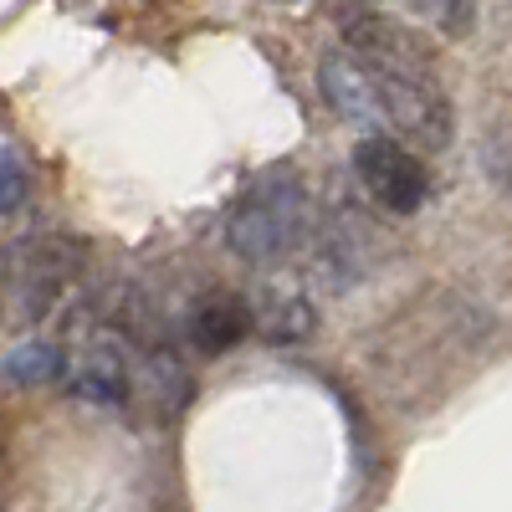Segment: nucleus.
<instances>
[{"label": "nucleus", "instance_id": "nucleus-1", "mask_svg": "<svg viewBox=\"0 0 512 512\" xmlns=\"http://www.w3.org/2000/svg\"><path fill=\"white\" fill-rule=\"evenodd\" d=\"M308 226H313V200L303 175L297 169H267L226 210V246L251 267H277L308 241Z\"/></svg>", "mask_w": 512, "mask_h": 512}, {"label": "nucleus", "instance_id": "nucleus-7", "mask_svg": "<svg viewBox=\"0 0 512 512\" xmlns=\"http://www.w3.org/2000/svg\"><path fill=\"white\" fill-rule=\"evenodd\" d=\"M21 200H26V169H21V159H16V154L0 149V216L21 210Z\"/></svg>", "mask_w": 512, "mask_h": 512}, {"label": "nucleus", "instance_id": "nucleus-9", "mask_svg": "<svg viewBox=\"0 0 512 512\" xmlns=\"http://www.w3.org/2000/svg\"><path fill=\"white\" fill-rule=\"evenodd\" d=\"M400 6H410V11H425V16H436V11H441V0H400Z\"/></svg>", "mask_w": 512, "mask_h": 512}, {"label": "nucleus", "instance_id": "nucleus-6", "mask_svg": "<svg viewBox=\"0 0 512 512\" xmlns=\"http://www.w3.org/2000/svg\"><path fill=\"white\" fill-rule=\"evenodd\" d=\"M6 374H11L16 384H47V379L62 374V349L31 338V344H21V349L6 359Z\"/></svg>", "mask_w": 512, "mask_h": 512}, {"label": "nucleus", "instance_id": "nucleus-2", "mask_svg": "<svg viewBox=\"0 0 512 512\" xmlns=\"http://www.w3.org/2000/svg\"><path fill=\"white\" fill-rule=\"evenodd\" d=\"M354 175L384 216H415L431 200V175H425L420 154L395 134H364L354 144Z\"/></svg>", "mask_w": 512, "mask_h": 512}, {"label": "nucleus", "instance_id": "nucleus-8", "mask_svg": "<svg viewBox=\"0 0 512 512\" xmlns=\"http://www.w3.org/2000/svg\"><path fill=\"white\" fill-rule=\"evenodd\" d=\"M472 16H477V0H441V11H436L446 36H466L472 31Z\"/></svg>", "mask_w": 512, "mask_h": 512}, {"label": "nucleus", "instance_id": "nucleus-5", "mask_svg": "<svg viewBox=\"0 0 512 512\" xmlns=\"http://www.w3.org/2000/svg\"><path fill=\"white\" fill-rule=\"evenodd\" d=\"M185 333L195 338L200 354H226L241 338H251V318H246V297L236 292H200L190 313H185Z\"/></svg>", "mask_w": 512, "mask_h": 512}, {"label": "nucleus", "instance_id": "nucleus-4", "mask_svg": "<svg viewBox=\"0 0 512 512\" xmlns=\"http://www.w3.org/2000/svg\"><path fill=\"white\" fill-rule=\"evenodd\" d=\"M246 318H251V333H262L267 344H297L318 328V313L313 303L297 287L287 282H262L251 297H246Z\"/></svg>", "mask_w": 512, "mask_h": 512}, {"label": "nucleus", "instance_id": "nucleus-10", "mask_svg": "<svg viewBox=\"0 0 512 512\" xmlns=\"http://www.w3.org/2000/svg\"><path fill=\"white\" fill-rule=\"evenodd\" d=\"M282 6H297V0H282Z\"/></svg>", "mask_w": 512, "mask_h": 512}, {"label": "nucleus", "instance_id": "nucleus-3", "mask_svg": "<svg viewBox=\"0 0 512 512\" xmlns=\"http://www.w3.org/2000/svg\"><path fill=\"white\" fill-rule=\"evenodd\" d=\"M318 88H323L328 108L344 118V123L364 128V134H384V113H379L374 82H369V72H364L344 47H338V52H323V62H318Z\"/></svg>", "mask_w": 512, "mask_h": 512}]
</instances>
